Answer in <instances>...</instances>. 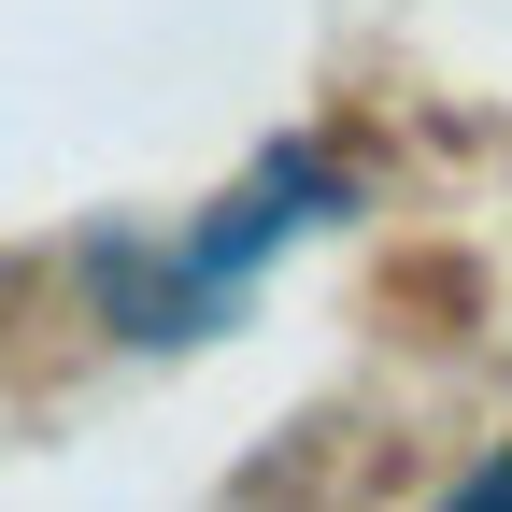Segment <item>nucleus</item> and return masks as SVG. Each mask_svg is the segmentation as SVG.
Instances as JSON below:
<instances>
[{"label":"nucleus","instance_id":"nucleus-1","mask_svg":"<svg viewBox=\"0 0 512 512\" xmlns=\"http://www.w3.org/2000/svg\"><path fill=\"white\" fill-rule=\"evenodd\" d=\"M470 498H484V512H512V456H498V470H484V484H470Z\"/></svg>","mask_w":512,"mask_h":512}]
</instances>
